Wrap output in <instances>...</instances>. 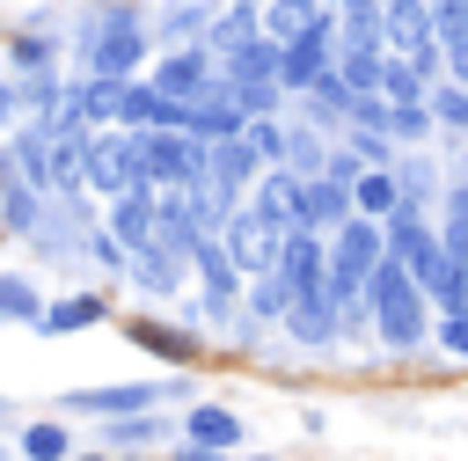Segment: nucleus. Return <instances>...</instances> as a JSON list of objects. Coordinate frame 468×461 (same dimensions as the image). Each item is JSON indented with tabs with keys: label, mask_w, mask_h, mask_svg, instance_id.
I'll return each mask as SVG.
<instances>
[{
	"label": "nucleus",
	"mask_w": 468,
	"mask_h": 461,
	"mask_svg": "<svg viewBox=\"0 0 468 461\" xmlns=\"http://www.w3.org/2000/svg\"><path fill=\"white\" fill-rule=\"evenodd\" d=\"M80 410H139V402H154V388H88V395H73Z\"/></svg>",
	"instance_id": "nucleus-19"
},
{
	"label": "nucleus",
	"mask_w": 468,
	"mask_h": 461,
	"mask_svg": "<svg viewBox=\"0 0 468 461\" xmlns=\"http://www.w3.org/2000/svg\"><path fill=\"white\" fill-rule=\"evenodd\" d=\"M88 176L117 198V190H139V154H132V139H117V132H102L95 146H88Z\"/></svg>",
	"instance_id": "nucleus-6"
},
{
	"label": "nucleus",
	"mask_w": 468,
	"mask_h": 461,
	"mask_svg": "<svg viewBox=\"0 0 468 461\" xmlns=\"http://www.w3.org/2000/svg\"><path fill=\"white\" fill-rule=\"evenodd\" d=\"M417 73H424L417 59H388V66H380V95H395V102H417Z\"/></svg>",
	"instance_id": "nucleus-18"
},
{
	"label": "nucleus",
	"mask_w": 468,
	"mask_h": 461,
	"mask_svg": "<svg viewBox=\"0 0 468 461\" xmlns=\"http://www.w3.org/2000/svg\"><path fill=\"white\" fill-rule=\"evenodd\" d=\"M132 66H139V29H132V22H110V29L95 37V73L124 80Z\"/></svg>",
	"instance_id": "nucleus-8"
},
{
	"label": "nucleus",
	"mask_w": 468,
	"mask_h": 461,
	"mask_svg": "<svg viewBox=\"0 0 468 461\" xmlns=\"http://www.w3.org/2000/svg\"><path fill=\"white\" fill-rule=\"evenodd\" d=\"M285 241H292V220H278V212H241L234 227H227V249H234V263L241 271H263V263H278L285 256Z\"/></svg>",
	"instance_id": "nucleus-4"
},
{
	"label": "nucleus",
	"mask_w": 468,
	"mask_h": 461,
	"mask_svg": "<svg viewBox=\"0 0 468 461\" xmlns=\"http://www.w3.org/2000/svg\"><path fill=\"white\" fill-rule=\"evenodd\" d=\"M314 29H322V7H314V0H278V7H271V37H278V44H300V37H314Z\"/></svg>",
	"instance_id": "nucleus-11"
},
{
	"label": "nucleus",
	"mask_w": 468,
	"mask_h": 461,
	"mask_svg": "<svg viewBox=\"0 0 468 461\" xmlns=\"http://www.w3.org/2000/svg\"><path fill=\"white\" fill-rule=\"evenodd\" d=\"M278 271H285V285H292V300H322V293H336V285H329V271H322V249L307 241V227H292V241H285V256H278Z\"/></svg>",
	"instance_id": "nucleus-5"
},
{
	"label": "nucleus",
	"mask_w": 468,
	"mask_h": 461,
	"mask_svg": "<svg viewBox=\"0 0 468 461\" xmlns=\"http://www.w3.org/2000/svg\"><path fill=\"white\" fill-rule=\"evenodd\" d=\"M197 132H139L132 154H139V183H161V190H183L197 168H205V146H190Z\"/></svg>",
	"instance_id": "nucleus-2"
},
{
	"label": "nucleus",
	"mask_w": 468,
	"mask_h": 461,
	"mask_svg": "<svg viewBox=\"0 0 468 461\" xmlns=\"http://www.w3.org/2000/svg\"><path fill=\"white\" fill-rule=\"evenodd\" d=\"M110 439H124V446H146V439H161V432H154V424H117Z\"/></svg>",
	"instance_id": "nucleus-27"
},
{
	"label": "nucleus",
	"mask_w": 468,
	"mask_h": 461,
	"mask_svg": "<svg viewBox=\"0 0 468 461\" xmlns=\"http://www.w3.org/2000/svg\"><path fill=\"white\" fill-rule=\"evenodd\" d=\"M88 461H102V454H88Z\"/></svg>",
	"instance_id": "nucleus-31"
},
{
	"label": "nucleus",
	"mask_w": 468,
	"mask_h": 461,
	"mask_svg": "<svg viewBox=\"0 0 468 461\" xmlns=\"http://www.w3.org/2000/svg\"><path fill=\"white\" fill-rule=\"evenodd\" d=\"M212 44H219V51H241V44H256V15H249V7H234V15H219V29H212Z\"/></svg>",
	"instance_id": "nucleus-20"
},
{
	"label": "nucleus",
	"mask_w": 468,
	"mask_h": 461,
	"mask_svg": "<svg viewBox=\"0 0 468 461\" xmlns=\"http://www.w3.org/2000/svg\"><path fill=\"white\" fill-rule=\"evenodd\" d=\"M263 212H278V220H292V227H300V212H307V190H300L292 176H271V183H263Z\"/></svg>",
	"instance_id": "nucleus-16"
},
{
	"label": "nucleus",
	"mask_w": 468,
	"mask_h": 461,
	"mask_svg": "<svg viewBox=\"0 0 468 461\" xmlns=\"http://www.w3.org/2000/svg\"><path fill=\"white\" fill-rule=\"evenodd\" d=\"M395 205H402V198H395V176H380V168L358 176V212H395Z\"/></svg>",
	"instance_id": "nucleus-21"
},
{
	"label": "nucleus",
	"mask_w": 468,
	"mask_h": 461,
	"mask_svg": "<svg viewBox=\"0 0 468 461\" xmlns=\"http://www.w3.org/2000/svg\"><path fill=\"white\" fill-rule=\"evenodd\" d=\"M110 227H117L124 241H154V234H161V212L146 205V190H117V205H110Z\"/></svg>",
	"instance_id": "nucleus-9"
},
{
	"label": "nucleus",
	"mask_w": 468,
	"mask_h": 461,
	"mask_svg": "<svg viewBox=\"0 0 468 461\" xmlns=\"http://www.w3.org/2000/svg\"><path fill=\"white\" fill-rule=\"evenodd\" d=\"M219 454H227V446H197V439H190V446H183L176 461H219Z\"/></svg>",
	"instance_id": "nucleus-29"
},
{
	"label": "nucleus",
	"mask_w": 468,
	"mask_h": 461,
	"mask_svg": "<svg viewBox=\"0 0 468 461\" xmlns=\"http://www.w3.org/2000/svg\"><path fill=\"white\" fill-rule=\"evenodd\" d=\"M154 88H161V95H197V88H205V66H197L190 51H176V59H161Z\"/></svg>",
	"instance_id": "nucleus-14"
},
{
	"label": "nucleus",
	"mask_w": 468,
	"mask_h": 461,
	"mask_svg": "<svg viewBox=\"0 0 468 461\" xmlns=\"http://www.w3.org/2000/svg\"><path fill=\"white\" fill-rule=\"evenodd\" d=\"M446 351H468V307L446 315Z\"/></svg>",
	"instance_id": "nucleus-25"
},
{
	"label": "nucleus",
	"mask_w": 468,
	"mask_h": 461,
	"mask_svg": "<svg viewBox=\"0 0 468 461\" xmlns=\"http://www.w3.org/2000/svg\"><path fill=\"white\" fill-rule=\"evenodd\" d=\"M388 29H395V44H402L417 66H431V15H424L417 0H388Z\"/></svg>",
	"instance_id": "nucleus-7"
},
{
	"label": "nucleus",
	"mask_w": 468,
	"mask_h": 461,
	"mask_svg": "<svg viewBox=\"0 0 468 461\" xmlns=\"http://www.w3.org/2000/svg\"><path fill=\"white\" fill-rule=\"evenodd\" d=\"M139 344H146V351H168V359H183V337H161V329H139Z\"/></svg>",
	"instance_id": "nucleus-26"
},
{
	"label": "nucleus",
	"mask_w": 468,
	"mask_h": 461,
	"mask_svg": "<svg viewBox=\"0 0 468 461\" xmlns=\"http://www.w3.org/2000/svg\"><path fill=\"white\" fill-rule=\"evenodd\" d=\"M183 432H190L197 446H234V439H241V424H234V410H219V402H197Z\"/></svg>",
	"instance_id": "nucleus-10"
},
{
	"label": "nucleus",
	"mask_w": 468,
	"mask_h": 461,
	"mask_svg": "<svg viewBox=\"0 0 468 461\" xmlns=\"http://www.w3.org/2000/svg\"><path fill=\"white\" fill-rule=\"evenodd\" d=\"M241 139H249V146H256L263 161H278V154H285V139H278V124H263V117H256V124H249Z\"/></svg>",
	"instance_id": "nucleus-23"
},
{
	"label": "nucleus",
	"mask_w": 468,
	"mask_h": 461,
	"mask_svg": "<svg viewBox=\"0 0 468 461\" xmlns=\"http://www.w3.org/2000/svg\"><path fill=\"white\" fill-rule=\"evenodd\" d=\"M256 461H271V454H256Z\"/></svg>",
	"instance_id": "nucleus-30"
},
{
	"label": "nucleus",
	"mask_w": 468,
	"mask_h": 461,
	"mask_svg": "<svg viewBox=\"0 0 468 461\" xmlns=\"http://www.w3.org/2000/svg\"><path fill=\"white\" fill-rule=\"evenodd\" d=\"M329 220H351L344 183H307V212H300V227H329Z\"/></svg>",
	"instance_id": "nucleus-13"
},
{
	"label": "nucleus",
	"mask_w": 468,
	"mask_h": 461,
	"mask_svg": "<svg viewBox=\"0 0 468 461\" xmlns=\"http://www.w3.org/2000/svg\"><path fill=\"white\" fill-rule=\"evenodd\" d=\"M373 37H380L373 0H351V15H344V44H351V51H373Z\"/></svg>",
	"instance_id": "nucleus-17"
},
{
	"label": "nucleus",
	"mask_w": 468,
	"mask_h": 461,
	"mask_svg": "<svg viewBox=\"0 0 468 461\" xmlns=\"http://www.w3.org/2000/svg\"><path fill=\"white\" fill-rule=\"evenodd\" d=\"M0 307H15V315H37V300H29V285H22V278H7V285H0Z\"/></svg>",
	"instance_id": "nucleus-24"
},
{
	"label": "nucleus",
	"mask_w": 468,
	"mask_h": 461,
	"mask_svg": "<svg viewBox=\"0 0 468 461\" xmlns=\"http://www.w3.org/2000/svg\"><path fill=\"white\" fill-rule=\"evenodd\" d=\"M278 73H285V88H314V73H322V29H314V37H300V44H285Z\"/></svg>",
	"instance_id": "nucleus-12"
},
{
	"label": "nucleus",
	"mask_w": 468,
	"mask_h": 461,
	"mask_svg": "<svg viewBox=\"0 0 468 461\" xmlns=\"http://www.w3.org/2000/svg\"><path fill=\"white\" fill-rule=\"evenodd\" d=\"M22 446H29V461H66V432L58 424H29Z\"/></svg>",
	"instance_id": "nucleus-22"
},
{
	"label": "nucleus",
	"mask_w": 468,
	"mask_h": 461,
	"mask_svg": "<svg viewBox=\"0 0 468 461\" xmlns=\"http://www.w3.org/2000/svg\"><path fill=\"white\" fill-rule=\"evenodd\" d=\"M88 322H102V300H88V293H80V300H58V307L44 315L51 337H73V329H88Z\"/></svg>",
	"instance_id": "nucleus-15"
},
{
	"label": "nucleus",
	"mask_w": 468,
	"mask_h": 461,
	"mask_svg": "<svg viewBox=\"0 0 468 461\" xmlns=\"http://www.w3.org/2000/svg\"><path fill=\"white\" fill-rule=\"evenodd\" d=\"M373 271H380V234H373L366 220H344V234H336V256H329V285H336V300L351 307V300L373 285Z\"/></svg>",
	"instance_id": "nucleus-3"
},
{
	"label": "nucleus",
	"mask_w": 468,
	"mask_h": 461,
	"mask_svg": "<svg viewBox=\"0 0 468 461\" xmlns=\"http://www.w3.org/2000/svg\"><path fill=\"white\" fill-rule=\"evenodd\" d=\"M439 117L446 124H468V95H439Z\"/></svg>",
	"instance_id": "nucleus-28"
},
{
	"label": "nucleus",
	"mask_w": 468,
	"mask_h": 461,
	"mask_svg": "<svg viewBox=\"0 0 468 461\" xmlns=\"http://www.w3.org/2000/svg\"><path fill=\"white\" fill-rule=\"evenodd\" d=\"M373 307H380V337H388L395 351H410V344L424 337V285H417V271H402V263L380 256V271H373Z\"/></svg>",
	"instance_id": "nucleus-1"
}]
</instances>
